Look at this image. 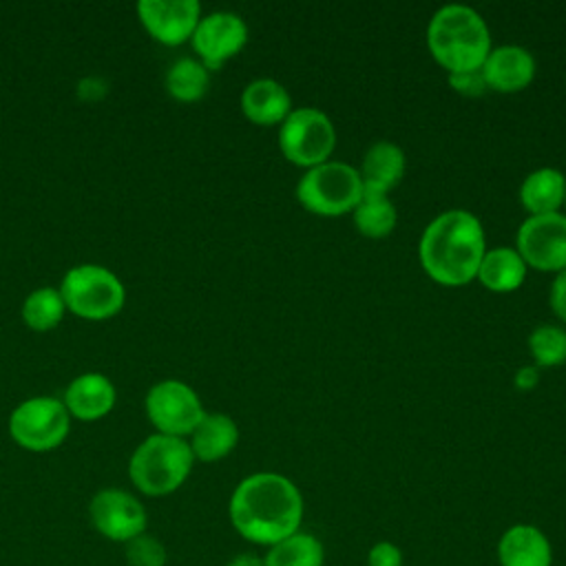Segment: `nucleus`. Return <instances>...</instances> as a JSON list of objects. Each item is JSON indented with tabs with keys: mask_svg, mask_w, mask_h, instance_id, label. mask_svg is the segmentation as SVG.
Returning a JSON list of instances; mask_svg holds the SVG:
<instances>
[{
	"mask_svg": "<svg viewBox=\"0 0 566 566\" xmlns=\"http://www.w3.org/2000/svg\"><path fill=\"white\" fill-rule=\"evenodd\" d=\"M228 515L243 539L270 548L298 531L303 497L285 475L261 471L237 484L230 495Z\"/></svg>",
	"mask_w": 566,
	"mask_h": 566,
	"instance_id": "f257e3e1",
	"label": "nucleus"
},
{
	"mask_svg": "<svg viewBox=\"0 0 566 566\" xmlns=\"http://www.w3.org/2000/svg\"><path fill=\"white\" fill-rule=\"evenodd\" d=\"M486 252L484 230L475 214L447 210L422 232L420 261L427 274L442 285H464L478 276Z\"/></svg>",
	"mask_w": 566,
	"mask_h": 566,
	"instance_id": "f03ea898",
	"label": "nucleus"
},
{
	"mask_svg": "<svg viewBox=\"0 0 566 566\" xmlns=\"http://www.w3.org/2000/svg\"><path fill=\"white\" fill-rule=\"evenodd\" d=\"M427 46L449 73H460L482 69L491 51V38L478 11L464 4H447L429 20Z\"/></svg>",
	"mask_w": 566,
	"mask_h": 566,
	"instance_id": "7ed1b4c3",
	"label": "nucleus"
},
{
	"mask_svg": "<svg viewBox=\"0 0 566 566\" xmlns=\"http://www.w3.org/2000/svg\"><path fill=\"white\" fill-rule=\"evenodd\" d=\"M195 464L188 440L153 433L137 444L128 460V478L133 486L148 497L175 493L190 475Z\"/></svg>",
	"mask_w": 566,
	"mask_h": 566,
	"instance_id": "20e7f679",
	"label": "nucleus"
},
{
	"mask_svg": "<svg viewBox=\"0 0 566 566\" xmlns=\"http://www.w3.org/2000/svg\"><path fill=\"white\" fill-rule=\"evenodd\" d=\"M57 290L66 310L88 321H104L115 316L126 301L124 283L111 270L95 263L71 268Z\"/></svg>",
	"mask_w": 566,
	"mask_h": 566,
	"instance_id": "39448f33",
	"label": "nucleus"
},
{
	"mask_svg": "<svg viewBox=\"0 0 566 566\" xmlns=\"http://www.w3.org/2000/svg\"><path fill=\"white\" fill-rule=\"evenodd\" d=\"M296 197L310 212L321 217H338L354 210L360 201V172L343 161H323L301 177Z\"/></svg>",
	"mask_w": 566,
	"mask_h": 566,
	"instance_id": "423d86ee",
	"label": "nucleus"
},
{
	"mask_svg": "<svg viewBox=\"0 0 566 566\" xmlns=\"http://www.w3.org/2000/svg\"><path fill=\"white\" fill-rule=\"evenodd\" d=\"M71 431V416L60 398L35 396L20 402L9 416L11 440L35 453L60 447Z\"/></svg>",
	"mask_w": 566,
	"mask_h": 566,
	"instance_id": "0eeeda50",
	"label": "nucleus"
},
{
	"mask_svg": "<svg viewBox=\"0 0 566 566\" xmlns=\"http://www.w3.org/2000/svg\"><path fill=\"white\" fill-rule=\"evenodd\" d=\"M279 144L283 155L298 166L314 168L334 150L336 133L329 117L318 108H294L281 124Z\"/></svg>",
	"mask_w": 566,
	"mask_h": 566,
	"instance_id": "6e6552de",
	"label": "nucleus"
},
{
	"mask_svg": "<svg viewBox=\"0 0 566 566\" xmlns=\"http://www.w3.org/2000/svg\"><path fill=\"white\" fill-rule=\"evenodd\" d=\"M146 416L157 433L184 438L203 418V407L195 389L181 380L155 382L146 394Z\"/></svg>",
	"mask_w": 566,
	"mask_h": 566,
	"instance_id": "1a4fd4ad",
	"label": "nucleus"
},
{
	"mask_svg": "<svg viewBox=\"0 0 566 566\" xmlns=\"http://www.w3.org/2000/svg\"><path fill=\"white\" fill-rule=\"evenodd\" d=\"M88 520L104 539L115 544H126L148 528V513L142 500L117 486L99 489L91 497Z\"/></svg>",
	"mask_w": 566,
	"mask_h": 566,
	"instance_id": "9d476101",
	"label": "nucleus"
},
{
	"mask_svg": "<svg viewBox=\"0 0 566 566\" xmlns=\"http://www.w3.org/2000/svg\"><path fill=\"white\" fill-rule=\"evenodd\" d=\"M517 252L526 265L537 270H566V217L531 214L517 230Z\"/></svg>",
	"mask_w": 566,
	"mask_h": 566,
	"instance_id": "9b49d317",
	"label": "nucleus"
},
{
	"mask_svg": "<svg viewBox=\"0 0 566 566\" xmlns=\"http://www.w3.org/2000/svg\"><path fill=\"white\" fill-rule=\"evenodd\" d=\"M190 40L201 57V64L210 71L219 69L226 60L243 49L248 40V27L243 18L232 11H214L199 20Z\"/></svg>",
	"mask_w": 566,
	"mask_h": 566,
	"instance_id": "f8f14e48",
	"label": "nucleus"
},
{
	"mask_svg": "<svg viewBox=\"0 0 566 566\" xmlns=\"http://www.w3.org/2000/svg\"><path fill=\"white\" fill-rule=\"evenodd\" d=\"M137 15L157 42L177 46L192 38L201 20V7L197 0H139Z\"/></svg>",
	"mask_w": 566,
	"mask_h": 566,
	"instance_id": "ddd939ff",
	"label": "nucleus"
},
{
	"mask_svg": "<svg viewBox=\"0 0 566 566\" xmlns=\"http://www.w3.org/2000/svg\"><path fill=\"white\" fill-rule=\"evenodd\" d=\"M482 75L489 88L500 93H515L531 84L535 75V60L522 46H497L489 51L482 64Z\"/></svg>",
	"mask_w": 566,
	"mask_h": 566,
	"instance_id": "4468645a",
	"label": "nucleus"
},
{
	"mask_svg": "<svg viewBox=\"0 0 566 566\" xmlns=\"http://www.w3.org/2000/svg\"><path fill=\"white\" fill-rule=\"evenodd\" d=\"M115 387L104 374L86 371L69 382L62 402L69 416L91 422L104 418L115 407Z\"/></svg>",
	"mask_w": 566,
	"mask_h": 566,
	"instance_id": "2eb2a0df",
	"label": "nucleus"
},
{
	"mask_svg": "<svg viewBox=\"0 0 566 566\" xmlns=\"http://www.w3.org/2000/svg\"><path fill=\"white\" fill-rule=\"evenodd\" d=\"M500 566H551L553 548L548 537L533 524H515L497 542Z\"/></svg>",
	"mask_w": 566,
	"mask_h": 566,
	"instance_id": "dca6fc26",
	"label": "nucleus"
},
{
	"mask_svg": "<svg viewBox=\"0 0 566 566\" xmlns=\"http://www.w3.org/2000/svg\"><path fill=\"white\" fill-rule=\"evenodd\" d=\"M241 111L250 122L261 126H272L279 122L283 124V119L292 113V99L283 84L261 77L243 88Z\"/></svg>",
	"mask_w": 566,
	"mask_h": 566,
	"instance_id": "f3484780",
	"label": "nucleus"
},
{
	"mask_svg": "<svg viewBox=\"0 0 566 566\" xmlns=\"http://www.w3.org/2000/svg\"><path fill=\"white\" fill-rule=\"evenodd\" d=\"M239 442L237 422L226 413H203L201 422L190 433V449L195 460L217 462L226 458Z\"/></svg>",
	"mask_w": 566,
	"mask_h": 566,
	"instance_id": "a211bd4d",
	"label": "nucleus"
},
{
	"mask_svg": "<svg viewBox=\"0 0 566 566\" xmlns=\"http://www.w3.org/2000/svg\"><path fill=\"white\" fill-rule=\"evenodd\" d=\"M405 172V153L391 142H376L369 146L360 168L365 192L387 195Z\"/></svg>",
	"mask_w": 566,
	"mask_h": 566,
	"instance_id": "6ab92c4d",
	"label": "nucleus"
},
{
	"mask_svg": "<svg viewBox=\"0 0 566 566\" xmlns=\"http://www.w3.org/2000/svg\"><path fill=\"white\" fill-rule=\"evenodd\" d=\"M566 197V179L555 168L533 170L520 188V201L531 214L557 212Z\"/></svg>",
	"mask_w": 566,
	"mask_h": 566,
	"instance_id": "aec40b11",
	"label": "nucleus"
},
{
	"mask_svg": "<svg viewBox=\"0 0 566 566\" xmlns=\"http://www.w3.org/2000/svg\"><path fill=\"white\" fill-rule=\"evenodd\" d=\"M526 263L515 248L486 250L478 268V279L493 292H511L522 285Z\"/></svg>",
	"mask_w": 566,
	"mask_h": 566,
	"instance_id": "412c9836",
	"label": "nucleus"
},
{
	"mask_svg": "<svg viewBox=\"0 0 566 566\" xmlns=\"http://www.w3.org/2000/svg\"><path fill=\"white\" fill-rule=\"evenodd\" d=\"M325 548L312 533L296 531L294 535L276 542L263 555L265 566H323Z\"/></svg>",
	"mask_w": 566,
	"mask_h": 566,
	"instance_id": "4be33fe9",
	"label": "nucleus"
},
{
	"mask_svg": "<svg viewBox=\"0 0 566 566\" xmlns=\"http://www.w3.org/2000/svg\"><path fill=\"white\" fill-rule=\"evenodd\" d=\"M396 219V208L387 195L363 190V197L354 208V223L360 234L371 239L387 237L394 230Z\"/></svg>",
	"mask_w": 566,
	"mask_h": 566,
	"instance_id": "5701e85b",
	"label": "nucleus"
},
{
	"mask_svg": "<svg viewBox=\"0 0 566 566\" xmlns=\"http://www.w3.org/2000/svg\"><path fill=\"white\" fill-rule=\"evenodd\" d=\"M210 84L208 69L192 57H179L166 73V88L179 102H197Z\"/></svg>",
	"mask_w": 566,
	"mask_h": 566,
	"instance_id": "b1692460",
	"label": "nucleus"
},
{
	"mask_svg": "<svg viewBox=\"0 0 566 566\" xmlns=\"http://www.w3.org/2000/svg\"><path fill=\"white\" fill-rule=\"evenodd\" d=\"M66 312L64 298L55 287H38L22 303V321L33 332H49L60 325Z\"/></svg>",
	"mask_w": 566,
	"mask_h": 566,
	"instance_id": "393cba45",
	"label": "nucleus"
},
{
	"mask_svg": "<svg viewBox=\"0 0 566 566\" xmlns=\"http://www.w3.org/2000/svg\"><path fill=\"white\" fill-rule=\"evenodd\" d=\"M531 354L537 365L553 367L566 360V332L555 325H539L528 338Z\"/></svg>",
	"mask_w": 566,
	"mask_h": 566,
	"instance_id": "a878e982",
	"label": "nucleus"
},
{
	"mask_svg": "<svg viewBox=\"0 0 566 566\" xmlns=\"http://www.w3.org/2000/svg\"><path fill=\"white\" fill-rule=\"evenodd\" d=\"M124 557L128 566H166L168 551L148 531L124 544Z\"/></svg>",
	"mask_w": 566,
	"mask_h": 566,
	"instance_id": "bb28decb",
	"label": "nucleus"
},
{
	"mask_svg": "<svg viewBox=\"0 0 566 566\" xmlns=\"http://www.w3.org/2000/svg\"><path fill=\"white\" fill-rule=\"evenodd\" d=\"M449 84H451V88H455L458 93L469 95V97L482 95L484 88H486V80H484V75H482V69L449 73Z\"/></svg>",
	"mask_w": 566,
	"mask_h": 566,
	"instance_id": "cd10ccee",
	"label": "nucleus"
},
{
	"mask_svg": "<svg viewBox=\"0 0 566 566\" xmlns=\"http://www.w3.org/2000/svg\"><path fill=\"white\" fill-rule=\"evenodd\" d=\"M369 566H402V551L394 542H376L367 553Z\"/></svg>",
	"mask_w": 566,
	"mask_h": 566,
	"instance_id": "c85d7f7f",
	"label": "nucleus"
},
{
	"mask_svg": "<svg viewBox=\"0 0 566 566\" xmlns=\"http://www.w3.org/2000/svg\"><path fill=\"white\" fill-rule=\"evenodd\" d=\"M551 307L559 318L566 321V270H562L551 285Z\"/></svg>",
	"mask_w": 566,
	"mask_h": 566,
	"instance_id": "c756f323",
	"label": "nucleus"
},
{
	"mask_svg": "<svg viewBox=\"0 0 566 566\" xmlns=\"http://www.w3.org/2000/svg\"><path fill=\"white\" fill-rule=\"evenodd\" d=\"M539 380V374L535 367H522L515 371V385L517 389H533Z\"/></svg>",
	"mask_w": 566,
	"mask_h": 566,
	"instance_id": "7c9ffc66",
	"label": "nucleus"
},
{
	"mask_svg": "<svg viewBox=\"0 0 566 566\" xmlns=\"http://www.w3.org/2000/svg\"><path fill=\"white\" fill-rule=\"evenodd\" d=\"M226 566H265V564H263V557L254 553H239Z\"/></svg>",
	"mask_w": 566,
	"mask_h": 566,
	"instance_id": "2f4dec72",
	"label": "nucleus"
},
{
	"mask_svg": "<svg viewBox=\"0 0 566 566\" xmlns=\"http://www.w3.org/2000/svg\"><path fill=\"white\" fill-rule=\"evenodd\" d=\"M564 201H566V197H564Z\"/></svg>",
	"mask_w": 566,
	"mask_h": 566,
	"instance_id": "473e14b6",
	"label": "nucleus"
}]
</instances>
